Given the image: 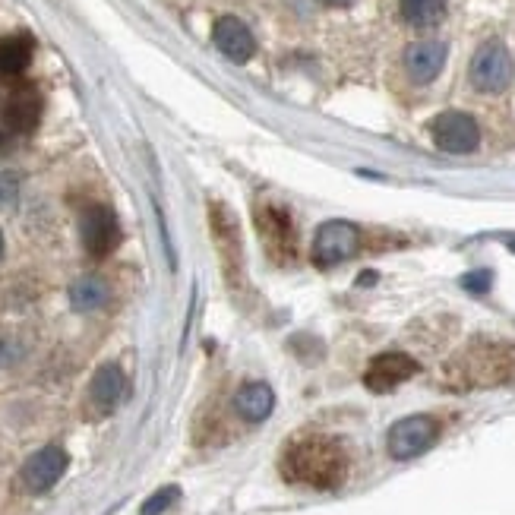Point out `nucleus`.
Masks as SVG:
<instances>
[{
	"mask_svg": "<svg viewBox=\"0 0 515 515\" xmlns=\"http://www.w3.org/2000/svg\"><path fill=\"white\" fill-rule=\"evenodd\" d=\"M515 383V342L478 339L468 342L446 364L449 389H493Z\"/></svg>",
	"mask_w": 515,
	"mask_h": 515,
	"instance_id": "nucleus-1",
	"label": "nucleus"
},
{
	"mask_svg": "<svg viewBox=\"0 0 515 515\" xmlns=\"http://www.w3.org/2000/svg\"><path fill=\"white\" fill-rule=\"evenodd\" d=\"M282 478L313 490H335L348 478V455L329 437H304L282 452Z\"/></svg>",
	"mask_w": 515,
	"mask_h": 515,
	"instance_id": "nucleus-2",
	"label": "nucleus"
},
{
	"mask_svg": "<svg viewBox=\"0 0 515 515\" xmlns=\"http://www.w3.org/2000/svg\"><path fill=\"white\" fill-rule=\"evenodd\" d=\"M437 437H440L437 418H430V414H411V418H402L389 427L386 446H389L392 459L408 462V459L424 455L433 443H437Z\"/></svg>",
	"mask_w": 515,
	"mask_h": 515,
	"instance_id": "nucleus-3",
	"label": "nucleus"
},
{
	"mask_svg": "<svg viewBox=\"0 0 515 515\" xmlns=\"http://www.w3.org/2000/svg\"><path fill=\"white\" fill-rule=\"evenodd\" d=\"M256 231H260L266 256L275 266H291L297 260V231L285 209L263 206L256 212Z\"/></svg>",
	"mask_w": 515,
	"mask_h": 515,
	"instance_id": "nucleus-4",
	"label": "nucleus"
},
{
	"mask_svg": "<svg viewBox=\"0 0 515 515\" xmlns=\"http://www.w3.org/2000/svg\"><path fill=\"white\" fill-rule=\"evenodd\" d=\"M471 86L478 92L497 95L512 83V57L503 42H487L471 57Z\"/></svg>",
	"mask_w": 515,
	"mask_h": 515,
	"instance_id": "nucleus-5",
	"label": "nucleus"
},
{
	"mask_svg": "<svg viewBox=\"0 0 515 515\" xmlns=\"http://www.w3.org/2000/svg\"><path fill=\"white\" fill-rule=\"evenodd\" d=\"M430 136L443 152H452V155H468L481 143V130H478V124H474V117L465 111L437 114L430 124Z\"/></svg>",
	"mask_w": 515,
	"mask_h": 515,
	"instance_id": "nucleus-6",
	"label": "nucleus"
},
{
	"mask_svg": "<svg viewBox=\"0 0 515 515\" xmlns=\"http://www.w3.org/2000/svg\"><path fill=\"white\" fill-rule=\"evenodd\" d=\"M361 250V231L351 222H326L313 237V263L339 266Z\"/></svg>",
	"mask_w": 515,
	"mask_h": 515,
	"instance_id": "nucleus-7",
	"label": "nucleus"
},
{
	"mask_svg": "<svg viewBox=\"0 0 515 515\" xmlns=\"http://www.w3.org/2000/svg\"><path fill=\"white\" fill-rule=\"evenodd\" d=\"M79 234H83V247L92 260H105L121 244V225L108 206H89L79 219Z\"/></svg>",
	"mask_w": 515,
	"mask_h": 515,
	"instance_id": "nucleus-8",
	"label": "nucleus"
},
{
	"mask_svg": "<svg viewBox=\"0 0 515 515\" xmlns=\"http://www.w3.org/2000/svg\"><path fill=\"white\" fill-rule=\"evenodd\" d=\"M418 373V361L411 358L405 351H386V354H376V358L367 364L364 373V386L370 392H392L395 386H402L405 380Z\"/></svg>",
	"mask_w": 515,
	"mask_h": 515,
	"instance_id": "nucleus-9",
	"label": "nucleus"
},
{
	"mask_svg": "<svg viewBox=\"0 0 515 515\" xmlns=\"http://www.w3.org/2000/svg\"><path fill=\"white\" fill-rule=\"evenodd\" d=\"M67 452L61 446H45L38 449L35 455H29L26 465H23V484L32 490V493H45L51 490L57 481H61V474L67 471Z\"/></svg>",
	"mask_w": 515,
	"mask_h": 515,
	"instance_id": "nucleus-10",
	"label": "nucleus"
},
{
	"mask_svg": "<svg viewBox=\"0 0 515 515\" xmlns=\"http://www.w3.org/2000/svg\"><path fill=\"white\" fill-rule=\"evenodd\" d=\"M0 111H4V124L13 133H32L38 127V117H42V95H38V89L29 83L13 86Z\"/></svg>",
	"mask_w": 515,
	"mask_h": 515,
	"instance_id": "nucleus-11",
	"label": "nucleus"
},
{
	"mask_svg": "<svg viewBox=\"0 0 515 515\" xmlns=\"http://www.w3.org/2000/svg\"><path fill=\"white\" fill-rule=\"evenodd\" d=\"M446 42H437V38H427V42H414L405 51V70L414 83H433L443 67H446Z\"/></svg>",
	"mask_w": 515,
	"mask_h": 515,
	"instance_id": "nucleus-12",
	"label": "nucleus"
},
{
	"mask_svg": "<svg viewBox=\"0 0 515 515\" xmlns=\"http://www.w3.org/2000/svg\"><path fill=\"white\" fill-rule=\"evenodd\" d=\"M212 42H215V48H219V51L228 57V61H234V64L250 61L253 51H256V42H253L250 29H247L237 16H222L219 23H215V29H212Z\"/></svg>",
	"mask_w": 515,
	"mask_h": 515,
	"instance_id": "nucleus-13",
	"label": "nucleus"
},
{
	"mask_svg": "<svg viewBox=\"0 0 515 515\" xmlns=\"http://www.w3.org/2000/svg\"><path fill=\"white\" fill-rule=\"evenodd\" d=\"M124 392H127L124 370L117 364H105V367H98V373L89 383V405L95 414H108L124 399Z\"/></svg>",
	"mask_w": 515,
	"mask_h": 515,
	"instance_id": "nucleus-14",
	"label": "nucleus"
},
{
	"mask_svg": "<svg viewBox=\"0 0 515 515\" xmlns=\"http://www.w3.org/2000/svg\"><path fill=\"white\" fill-rule=\"evenodd\" d=\"M212 228H215V241H219L225 263H228V275H234L241 269V234H237V222L234 215L225 206L212 203Z\"/></svg>",
	"mask_w": 515,
	"mask_h": 515,
	"instance_id": "nucleus-15",
	"label": "nucleus"
},
{
	"mask_svg": "<svg viewBox=\"0 0 515 515\" xmlns=\"http://www.w3.org/2000/svg\"><path fill=\"white\" fill-rule=\"evenodd\" d=\"M234 408L244 421L260 424L275 408V392L266 383H247V386H241V392L234 395Z\"/></svg>",
	"mask_w": 515,
	"mask_h": 515,
	"instance_id": "nucleus-16",
	"label": "nucleus"
},
{
	"mask_svg": "<svg viewBox=\"0 0 515 515\" xmlns=\"http://www.w3.org/2000/svg\"><path fill=\"white\" fill-rule=\"evenodd\" d=\"M32 38L29 35H7V38H0V73L4 76H19L29 61H32Z\"/></svg>",
	"mask_w": 515,
	"mask_h": 515,
	"instance_id": "nucleus-17",
	"label": "nucleus"
},
{
	"mask_svg": "<svg viewBox=\"0 0 515 515\" xmlns=\"http://www.w3.org/2000/svg\"><path fill=\"white\" fill-rule=\"evenodd\" d=\"M402 19L414 29H430L446 16V0H399Z\"/></svg>",
	"mask_w": 515,
	"mask_h": 515,
	"instance_id": "nucleus-18",
	"label": "nucleus"
},
{
	"mask_svg": "<svg viewBox=\"0 0 515 515\" xmlns=\"http://www.w3.org/2000/svg\"><path fill=\"white\" fill-rule=\"evenodd\" d=\"M105 301H108V285L102 279H92V275L89 279H79L70 291V304L76 310H98Z\"/></svg>",
	"mask_w": 515,
	"mask_h": 515,
	"instance_id": "nucleus-19",
	"label": "nucleus"
},
{
	"mask_svg": "<svg viewBox=\"0 0 515 515\" xmlns=\"http://www.w3.org/2000/svg\"><path fill=\"white\" fill-rule=\"evenodd\" d=\"M177 497H181V490H177V487H162V490H155L152 497L143 503V515H162Z\"/></svg>",
	"mask_w": 515,
	"mask_h": 515,
	"instance_id": "nucleus-20",
	"label": "nucleus"
},
{
	"mask_svg": "<svg viewBox=\"0 0 515 515\" xmlns=\"http://www.w3.org/2000/svg\"><path fill=\"white\" fill-rule=\"evenodd\" d=\"M462 285H465V288H471V291H478V294H484V291H487V285H490V272H474V275H465Z\"/></svg>",
	"mask_w": 515,
	"mask_h": 515,
	"instance_id": "nucleus-21",
	"label": "nucleus"
},
{
	"mask_svg": "<svg viewBox=\"0 0 515 515\" xmlns=\"http://www.w3.org/2000/svg\"><path fill=\"white\" fill-rule=\"evenodd\" d=\"M16 196V181L10 174H0V203H10Z\"/></svg>",
	"mask_w": 515,
	"mask_h": 515,
	"instance_id": "nucleus-22",
	"label": "nucleus"
},
{
	"mask_svg": "<svg viewBox=\"0 0 515 515\" xmlns=\"http://www.w3.org/2000/svg\"><path fill=\"white\" fill-rule=\"evenodd\" d=\"M323 4H326V7H351L354 0H323Z\"/></svg>",
	"mask_w": 515,
	"mask_h": 515,
	"instance_id": "nucleus-23",
	"label": "nucleus"
},
{
	"mask_svg": "<svg viewBox=\"0 0 515 515\" xmlns=\"http://www.w3.org/2000/svg\"><path fill=\"white\" fill-rule=\"evenodd\" d=\"M0 253H4V237H0Z\"/></svg>",
	"mask_w": 515,
	"mask_h": 515,
	"instance_id": "nucleus-24",
	"label": "nucleus"
},
{
	"mask_svg": "<svg viewBox=\"0 0 515 515\" xmlns=\"http://www.w3.org/2000/svg\"><path fill=\"white\" fill-rule=\"evenodd\" d=\"M509 247H512V253H515V241H512V244H509Z\"/></svg>",
	"mask_w": 515,
	"mask_h": 515,
	"instance_id": "nucleus-25",
	"label": "nucleus"
}]
</instances>
